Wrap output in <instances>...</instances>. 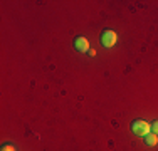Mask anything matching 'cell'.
Listing matches in <instances>:
<instances>
[{"label": "cell", "mask_w": 158, "mask_h": 151, "mask_svg": "<svg viewBox=\"0 0 158 151\" xmlns=\"http://www.w3.org/2000/svg\"><path fill=\"white\" fill-rule=\"evenodd\" d=\"M131 131H133L136 136H146L150 131H152V126L143 119H136V121L131 123Z\"/></svg>", "instance_id": "1"}, {"label": "cell", "mask_w": 158, "mask_h": 151, "mask_svg": "<svg viewBox=\"0 0 158 151\" xmlns=\"http://www.w3.org/2000/svg\"><path fill=\"white\" fill-rule=\"evenodd\" d=\"M116 40H118V35H116L114 30H104L103 35H101V44L104 47H113L116 44Z\"/></svg>", "instance_id": "2"}, {"label": "cell", "mask_w": 158, "mask_h": 151, "mask_svg": "<svg viewBox=\"0 0 158 151\" xmlns=\"http://www.w3.org/2000/svg\"><path fill=\"white\" fill-rule=\"evenodd\" d=\"M74 49L79 52H88L89 51V42L86 37H77L76 40H74Z\"/></svg>", "instance_id": "3"}, {"label": "cell", "mask_w": 158, "mask_h": 151, "mask_svg": "<svg viewBox=\"0 0 158 151\" xmlns=\"http://www.w3.org/2000/svg\"><path fill=\"white\" fill-rule=\"evenodd\" d=\"M158 143V136L156 134H153V133H148L145 136V145L146 146H155Z\"/></svg>", "instance_id": "4"}, {"label": "cell", "mask_w": 158, "mask_h": 151, "mask_svg": "<svg viewBox=\"0 0 158 151\" xmlns=\"http://www.w3.org/2000/svg\"><path fill=\"white\" fill-rule=\"evenodd\" d=\"M2 151H15V146H14V145H3Z\"/></svg>", "instance_id": "5"}, {"label": "cell", "mask_w": 158, "mask_h": 151, "mask_svg": "<svg viewBox=\"0 0 158 151\" xmlns=\"http://www.w3.org/2000/svg\"><path fill=\"white\" fill-rule=\"evenodd\" d=\"M152 131H153V134L158 136V121H155V123L152 124Z\"/></svg>", "instance_id": "6"}]
</instances>
